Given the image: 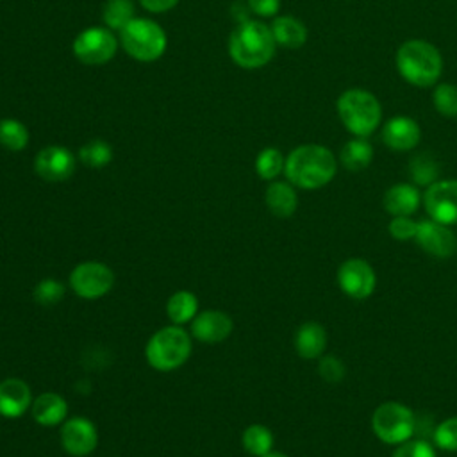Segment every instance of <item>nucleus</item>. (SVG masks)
I'll return each mask as SVG.
<instances>
[{"instance_id": "obj_1", "label": "nucleus", "mask_w": 457, "mask_h": 457, "mask_svg": "<svg viewBox=\"0 0 457 457\" xmlns=\"http://www.w3.org/2000/svg\"><path fill=\"white\" fill-rule=\"evenodd\" d=\"M337 171L334 154L321 145H300L287 157L284 164L286 179L300 189H320L327 186Z\"/></svg>"}, {"instance_id": "obj_2", "label": "nucleus", "mask_w": 457, "mask_h": 457, "mask_svg": "<svg viewBox=\"0 0 457 457\" xmlns=\"http://www.w3.org/2000/svg\"><path fill=\"white\" fill-rule=\"evenodd\" d=\"M275 37L271 29L261 21H241L228 37V54L232 61L246 70L268 64L275 54Z\"/></svg>"}, {"instance_id": "obj_3", "label": "nucleus", "mask_w": 457, "mask_h": 457, "mask_svg": "<svg viewBox=\"0 0 457 457\" xmlns=\"http://www.w3.org/2000/svg\"><path fill=\"white\" fill-rule=\"evenodd\" d=\"M398 73L416 87L434 86L443 71L439 50L425 39H409L396 52Z\"/></svg>"}, {"instance_id": "obj_4", "label": "nucleus", "mask_w": 457, "mask_h": 457, "mask_svg": "<svg viewBox=\"0 0 457 457\" xmlns=\"http://www.w3.org/2000/svg\"><path fill=\"white\" fill-rule=\"evenodd\" d=\"M336 107L341 123L357 137H368L382 121L380 102L366 89H346L339 95Z\"/></svg>"}, {"instance_id": "obj_5", "label": "nucleus", "mask_w": 457, "mask_h": 457, "mask_svg": "<svg viewBox=\"0 0 457 457\" xmlns=\"http://www.w3.org/2000/svg\"><path fill=\"white\" fill-rule=\"evenodd\" d=\"M191 353V339L179 325L157 330L146 343L145 355L152 368L171 371L180 368Z\"/></svg>"}, {"instance_id": "obj_6", "label": "nucleus", "mask_w": 457, "mask_h": 457, "mask_svg": "<svg viewBox=\"0 0 457 457\" xmlns=\"http://www.w3.org/2000/svg\"><path fill=\"white\" fill-rule=\"evenodd\" d=\"M120 32L121 46L136 61H157L166 50V34L152 20L134 18Z\"/></svg>"}, {"instance_id": "obj_7", "label": "nucleus", "mask_w": 457, "mask_h": 457, "mask_svg": "<svg viewBox=\"0 0 457 457\" xmlns=\"http://www.w3.org/2000/svg\"><path fill=\"white\" fill-rule=\"evenodd\" d=\"M371 428L386 445H402L412 437L414 414L400 402H384L371 414Z\"/></svg>"}, {"instance_id": "obj_8", "label": "nucleus", "mask_w": 457, "mask_h": 457, "mask_svg": "<svg viewBox=\"0 0 457 457\" xmlns=\"http://www.w3.org/2000/svg\"><path fill=\"white\" fill-rule=\"evenodd\" d=\"M114 284V273L109 266L96 261H86L73 268L70 273L71 289L87 300L100 298L111 291Z\"/></svg>"}, {"instance_id": "obj_9", "label": "nucleus", "mask_w": 457, "mask_h": 457, "mask_svg": "<svg viewBox=\"0 0 457 457\" xmlns=\"http://www.w3.org/2000/svg\"><path fill=\"white\" fill-rule=\"evenodd\" d=\"M336 278H337L339 289L353 300H364L371 296L377 286L375 270L368 261L361 257H352L343 261L337 268Z\"/></svg>"}, {"instance_id": "obj_10", "label": "nucleus", "mask_w": 457, "mask_h": 457, "mask_svg": "<svg viewBox=\"0 0 457 457\" xmlns=\"http://www.w3.org/2000/svg\"><path fill=\"white\" fill-rule=\"evenodd\" d=\"M116 39L105 27H89L73 41V54L84 64H104L116 54Z\"/></svg>"}, {"instance_id": "obj_11", "label": "nucleus", "mask_w": 457, "mask_h": 457, "mask_svg": "<svg viewBox=\"0 0 457 457\" xmlns=\"http://www.w3.org/2000/svg\"><path fill=\"white\" fill-rule=\"evenodd\" d=\"M430 220L443 225L457 223V179H445L432 182L421 198Z\"/></svg>"}, {"instance_id": "obj_12", "label": "nucleus", "mask_w": 457, "mask_h": 457, "mask_svg": "<svg viewBox=\"0 0 457 457\" xmlns=\"http://www.w3.org/2000/svg\"><path fill=\"white\" fill-rule=\"evenodd\" d=\"M414 241L425 253L437 259L452 257L457 252V236L448 225H443L436 220L418 221Z\"/></svg>"}, {"instance_id": "obj_13", "label": "nucleus", "mask_w": 457, "mask_h": 457, "mask_svg": "<svg viewBox=\"0 0 457 457\" xmlns=\"http://www.w3.org/2000/svg\"><path fill=\"white\" fill-rule=\"evenodd\" d=\"M34 170L46 182H62L73 175L75 157L68 148L50 145L36 155Z\"/></svg>"}, {"instance_id": "obj_14", "label": "nucleus", "mask_w": 457, "mask_h": 457, "mask_svg": "<svg viewBox=\"0 0 457 457\" xmlns=\"http://www.w3.org/2000/svg\"><path fill=\"white\" fill-rule=\"evenodd\" d=\"M96 427L87 418H71L61 427V445L70 455H89L96 448Z\"/></svg>"}, {"instance_id": "obj_15", "label": "nucleus", "mask_w": 457, "mask_h": 457, "mask_svg": "<svg viewBox=\"0 0 457 457\" xmlns=\"http://www.w3.org/2000/svg\"><path fill=\"white\" fill-rule=\"evenodd\" d=\"M420 125L409 116H395L382 127V141L395 152L412 150L420 143Z\"/></svg>"}, {"instance_id": "obj_16", "label": "nucleus", "mask_w": 457, "mask_h": 457, "mask_svg": "<svg viewBox=\"0 0 457 457\" xmlns=\"http://www.w3.org/2000/svg\"><path fill=\"white\" fill-rule=\"evenodd\" d=\"M232 332V320L221 311H205L191 323V334L202 343H220Z\"/></svg>"}, {"instance_id": "obj_17", "label": "nucleus", "mask_w": 457, "mask_h": 457, "mask_svg": "<svg viewBox=\"0 0 457 457\" xmlns=\"http://www.w3.org/2000/svg\"><path fill=\"white\" fill-rule=\"evenodd\" d=\"M30 387L21 378H5L0 382V414L18 418L30 407Z\"/></svg>"}, {"instance_id": "obj_18", "label": "nucleus", "mask_w": 457, "mask_h": 457, "mask_svg": "<svg viewBox=\"0 0 457 457\" xmlns=\"http://www.w3.org/2000/svg\"><path fill=\"white\" fill-rule=\"evenodd\" d=\"M421 195L412 184H395L384 195V209L391 216H411L421 204Z\"/></svg>"}, {"instance_id": "obj_19", "label": "nucleus", "mask_w": 457, "mask_h": 457, "mask_svg": "<svg viewBox=\"0 0 457 457\" xmlns=\"http://www.w3.org/2000/svg\"><path fill=\"white\" fill-rule=\"evenodd\" d=\"M327 330L316 321H305L295 334V350L303 359H318L327 348Z\"/></svg>"}, {"instance_id": "obj_20", "label": "nucleus", "mask_w": 457, "mask_h": 457, "mask_svg": "<svg viewBox=\"0 0 457 457\" xmlns=\"http://www.w3.org/2000/svg\"><path fill=\"white\" fill-rule=\"evenodd\" d=\"M68 414L66 400L57 393H41L32 403V416L39 425H59Z\"/></svg>"}, {"instance_id": "obj_21", "label": "nucleus", "mask_w": 457, "mask_h": 457, "mask_svg": "<svg viewBox=\"0 0 457 457\" xmlns=\"http://www.w3.org/2000/svg\"><path fill=\"white\" fill-rule=\"evenodd\" d=\"M264 200L270 212L277 218H289L298 205V196L291 182H271L266 189Z\"/></svg>"}, {"instance_id": "obj_22", "label": "nucleus", "mask_w": 457, "mask_h": 457, "mask_svg": "<svg viewBox=\"0 0 457 457\" xmlns=\"http://www.w3.org/2000/svg\"><path fill=\"white\" fill-rule=\"evenodd\" d=\"M270 29L275 37V43L286 48H300L307 39L305 25L293 16L275 18Z\"/></svg>"}, {"instance_id": "obj_23", "label": "nucleus", "mask_w": 457, "mask_h": 457, "mask_svg": "<svg viewBox=\"0 0 457 457\" xmlns=\"http://www.w3.org/2000/svg\"><path fill=\"white\" fill-rule=\"evenodd\" d=\"M373 159V146L366 137H353L346 141L339 152V161L348 171H361L370 166Z\"/></svg>"}, {"instance_id": "obj_24", "label": "nucleus", "mask_w": 457, "mask_h": 457, "mask_svg": "<svg viewBox=\"0 0 457 457\" xmlns=\"http://www.w3.org/2000/svg\"><path fill=\"white\" fill-rule=\"evenodd\" d=\"M243 448L255 457H264L273 448V434L264 425H250L243 432Z\"/></svg>"}, {"instance_id": "obj_25", "label": "nucleus", "mask_w": 457, "mask_h": 457, "mask_svg": "<svg viewBox=\"0 0 457 457\" xmlns=\"http://www.w3.org/2000/svg\"><path fill=\"white\" fill-rule=\"evenodd\" d=\"M196 307H198V300L193 293L177 291L170 296V300L166 303V312L175 325H180V323L189 321L195 316Z\"/></svg>"}, {"instance_id": "obj_26", "label": "nucleus", "mask_w": 457, "mask_h": 457, "mask_svg": "<svg viewBox=\"0 0 457 457\" xmlns=\"http://www.w3.org/2000/svg\"><path fill=\"white\" fill-rule=\"evenodd\" d=\"M437 173H439L437 162L427 154H420L412 157L409 162V175L412 182H416L418 186L428 187L432 182L437 180Z\"/></svg>"}, {"instance_id": "obj_27", "label": "nucleus", "mask_w": 457, "mask_h": 457, "mask_svg": "<svg viewBox=\"0 0 457 457\" xmlns=\"http://www.w3.org/2000/svg\"><path fill=\"white\" fill-rule=\"evenodd\" d=\"M79 159L89 168H104L112 159V148L102 139H93L79 150Z\"/></svg>"}, {"instance_id": "obj_28", "label": "nucleus", "mask_w": 457, "mask_h": 457, "mask_svg": "<svg viewBox=\"0 0 457 457\" xmlns=\"http://www.w3.org/2000/svg\"><path fill=\"white\" fill-rule=\"evenodd\" d=\"M284 164H286V159L280 154V150L264 148L259 152L255 159V171L261 179L273 180L275 177L280 175V171H284Z\"/></svg>"}, {"instance_id": "obj_29", "label": "nucleus", "mask_w": 457, "mask_h": 457, "mask_svg": "<svg viewBox=\"0 0 457 457\" xmlns=\"http://www.w3.org/2000/svg\"><path fill=\"white\" fill-rule=\"evenodd\" d=\"M29 143V132L23 123L16 120H2L0 121V145L7 150L18 152L23 150Z\"/></svg>"}, {"instance_id": "obj_30", "label": "nucleus", "mask_w": 457, "mask_h": 457, "mask_svg": "<svg viewBox=\"0 0 457 457\" xmlns=\"http://www.w3.org/2000/svg\"><path fill=\"white\" fill-rule=\"evenodd\" d=\"M132 0H107L104 5V21L111 29L121 30L129 21L134 20Z\"/></svg>"}, {"instance_id": "obj_31", "label": "nucleus", "mask_w": 457, "mask_h": 457, "mask_svg": "<svg viewBox=\"0 0 457 457\" xmlns=\"http://www.w3.org/2000/svg\"><path fill=\"white\" fill-rule=\"evenodd\" d=\"M434 107L445 118H457V86L450 82H441L436 86L434 95Z\"/></svg>"}, {"instance_id": "obj_32", "label": "nucleus", "mask_w": 457, "mask_h": 457, "mask_svg": "<svg viewBox=\"0 0 457 457\" xmlns=\"http://www.w3.org/2000/svg\"><path fill=\"white\" fill-rule=\"evenodd\" d=\"M434 441L441 450L457 452V416L446 418L436 427Z\"/></svg>"}, {"instance_id": "obj_33", "label": "nucleus", "mask_w": 457, "mask_h": 457, "mask_svg": "<svg viewBox=\"0 0 457 457\" xmlns=\"http://www.w3.org/2000/svg\"><path fill=\"white\" fill-rule=\"evenodd\" d=\"M64 295V286L54 278H43L34 287V298L41 305H54L57 303Z\"/></svg>"}, {"instance_id": "obj_34", "label": "nucleus", "mask_w": 457, "mask_h": 457, "mask_svg": "<svg viewBox=\"0 0 457 457\" xmlns=\"http://www.w3.org/2000/svg\"><path fill=\"white\" fill-rule=\"evenodd\" d=\"M318 373L320 377L328 382V384H337L345 378L346 375V368L343 364V361L336 355H323L318 362Z\"/></svg>"}, {"instance_id": "obj_35", "label": "nucleus", "mask_w": 457, "mask_h": 457, "mask_svg": "<svg viewBox=\"0 0 457 457\" xmlns=\"http://www.w3.org/2000/svg\"><path fill=\"white\" fill-rule=\"evenodd\" d=\"M387 230L396 241H411L416 237L418 221L411 220V216H393L387 225Z\"/></svg>"}, {"instance_id": "obj_36", "label": "nucleus", "mask_w": 457, "mask_h": 457, "mask_svg": "<svg viewBox=\"0 0 457 457\" xmlns=\"http://www.w3.org/2000/svg\"><path fill=\"white\" fill-rule=\"evenodd\" d=\"M391 457H437L430 443L423 439H409L393 452Z\"/></svg>"}, {"instance_id": "obj_37", "label": "nucleus", "mask_w": 457, "mask_h": 457, "mask_svg": "<svg viewBox=\"0 0 457 457\" xmlns=\"http://www.w3.org/2000/svg\"><path fill=\"white\" fill-rule=\"evenodd\" d=\"M248 5L259 16H273L280 7V0H248Z\"/></svg>"}, {"instance_id": "obj_38", "label": "nucleus", "mask_w": 457, "mask_h": 457, "mask_svg": "<svg viewBox=\"0 0 457 457\" xmlns=\"http://www.w3.org/2000/svg\"><path fill=\"white\" fill-rule=\"evenodd\" d=\"M139 2L150 12H164L175 7L179 0H139Z\"/></svg>"}, {"instance_id": "obj_39", "label": "nucleus", "mask_w": 457, "mask_h": 457, "mask_svg": "<svg viewBox=\"0 0 457 457\" xmlns=\"http://www.w3.org/2000/svg\"><path fill=\"white\" fill-rule=\"evenodd\" d=\"M264 457H287V455H284V453H277V452H270L268 455H264Z\"/></svg>"}]
</instances>
